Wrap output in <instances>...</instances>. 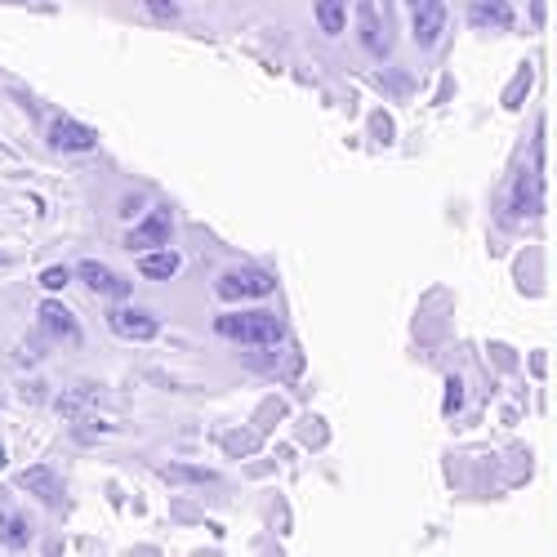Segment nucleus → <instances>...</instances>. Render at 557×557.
Instances as JSON below:
<instances>
[{
	"instance_id": "dca6fc26",
	"label": "nucleus",
	"mask_w": 557,
	"mask_h": 557,
	"mask_svg": "<svg viewBox=\"0 0 557 557\" xmlns=\"http://www.w3.org/2000/svg\"><path fill=\"white\" fill-rule=\"evenodd\" d=\"M0 544L27 548V544H32V527H27L18 513H0Z\"/></svg>"
},
{
	"instance_id": "412c9836",
	"label": "nucleus",
	"mask_w": 557,
	"mask_h": 557,
	"mask_svg": "<svg viewBox=\"0 0 557 557\" xmlns=\"http://www.w3.org/2000/svg\"><path fill=\"white\" fill-rule=\"evenodd\" d=\"M138 210H144V201H138V197H125L121 201V214H138Z\"/></svg>"
},
{
	"instance_id": "9b49d317",
	"label": "nucleus",
	"mask_w": 557,
	"mask_h": 557,
	"mask_svg": "<svg viewBox=\"0 0 557 557\" xmlns=\"http://www.w3.org/2000/svg\"><path fill=\"white\" fill-rule=\"evenodd\" d=\"M410 10H414V40H420L424 50H433L446 32V0H420V5H410Z\"/></svg>"
},
{
	"instance_id": "20e7f679",
	"label": "nucleus",
	"mask_w": 557,
	"mask_h": 557,
	"mask_svg": "<svg viewBox=\"0 0 557 557\" xmlns=\"http://www.w3.org/2000/svg\"><path fill=\"white\" fill-rule=\"evenodd\" d=\"M214 290H219V299H227V304L268 299V295L276 290V276H272L268 268H232V272H223L219 282H214Z\"/></svg>"
},
{
	"instance_id": "a211bd4d",
	"label": "nucleus",
	"mask_w": 557,
	"mask_h": 557,
	"mask_svg": "<svg viewBox=\"0 0 557 557\" xmlns=\"http://www.w3.org/2000/svg\"><path fill=\"white\" fill-rule=\"evenodd\" d=\"M527 85H531V67H522V72H518V81L504 89V108H508V112H513V108H522V95H527Z\"/></svg>"
},
{
	"instance_id": "39448f33",
	"label": "nucleus",
	"mask_w": 557,
	"mask_h": 557,
	"mask_svg": "<svg viewBox=\"0 0 557 557\" xmlns=\"http://www.w3.org/2000/svg\"><path fill=\"white\" fill-rule=\"evenodd\" d=\"M108 326H112V335H121V339H129V344H148L161 326H157V317L148 312V308H112L108 312Z\"/></svg>"
},
{
	"instance_id": "1a4fd4ad",
	"label": "nucleus",
	"mask_w": 557,
	"mask_h": 557,
	"mask_svg": "<svg viewBox=\"0 0 557 557\" xmlns=\"http://www.w3.org/2000/svg\"><path fill=\"white\" fill-rule=\"evenodd\" d=\"M23 491H32L45 508H63L67 504V486H63V478L54 473V469H45V463H36V469H23Z\"/></svg>"
},
{
	"instance_id": "f8f14e48",
	"label": "nucleus",
	"mask_w": 557,
	"mask_h": 557,
	"mask_svg": "<svg viewBox=\"0 0 557 557\" xmlns=\"http://www.w3.org/2000/svg\"><path fill=\"white\" fill-rule=\"evenodd\" d=\"M469 23L473 27H486V32H508V27L518 23V14H513L508 0H473V5H469Z\"/></svg>"
},
{
	"instance_id": "6ab92c4d",
	"label": "nucleus",
	"mask_w": 557,
	"mask_h": 557,
	"mask_svg": "<svg viewBox=\"0 0 557 557\" xmlns=\"http://www.w3.org/2000/svg\"><path fill=\"white\" fill-rule=\"evenodd\" d=\"M72 276H76L72 268H63V263H54V268H45V272H40V286H45V290H63V286L72 282Z\"/></svg>"
},
{
	"instance_id": "4468645a",
	"label": "nucleus",
	"mask_w": 557,
	"mask_h": 557,
	"mask_svg": "<svg viewBox=\"0 0 557 557\" xmlns=\"http://www.w3.org/2000/svg\"><path fill=\"white\" fill-rule=\"evenodd\" d=\"M312 10H317V27L321 32L344 36V27H348V0H312Z\"/></svg>"
},
{
	"instance_id": "ddd939ff",
	"label": "nucleus",
	"mask_w": 557,
	"mask_h": 557,
	"mask_svg": "<svg viewBox=\"0 0 557 557\" xmlns=\"http://www.w3.org/2000/svg\"><path fill=\"white\" fill-rule=\"evenodd\" d=\"M178 268H183V259L174 250H148V255H138V276H148V282H170Z\"/></svg>"
},
{
	"instance_id": "f03ea898",
	"label": "nucleus",
	"mask_w": 557,
	"mask_h": 557,
	"mask_svg": "<svg viewBox=\"0 0 557 557\" xmlns=\"http://www.w3.org/2000/svg\"><path fill=\"white\" fill-rule=\"evenodd\" d=\"M513 214L518 219H540L544 214V152H540V144L518 165V178H513Z\"/></svg>"
},
{
	"instance_id": "2eb2a0df",
	"label": "nucleus",
	"mask_w": 557,
	"mask_h": 557,
	"mask_svg": "<svg viewBox=\"0 0 557 557\" xmlns=\"http://www.w3.org/2000/svg\"><path fill=\"white\" fill-rule=\"evenodd\" d=\"M95 401H99V388L95 384H76L72 393L59 397V414H63V420H85V410L95 406Z\"/></svg>"
},
{
	"instance_id": "4be33fe9",
	"label": "nucleus",
	"mask_w": 557,
	"mask_h": 557,
	"mask_svg": "<svg viewBox=\"0 0 557 557\" xmlns=\"http://www.w3.org/2000/svg\"><path fill=\"white\" fill-rule=\"evenodd\" d=\"M0 469H5V450H0Z\"/></svg>"
},
{
	"instance_id": "9d476101",
	"label": "nucleus",
	"mask_w": 557,
	"mask_h": 557,
	"mask_svg": "<svg viewBox=\"0 0 557 557\" xmlns=\"http://www.w3.org/2000/svg\"><path fill=\"white\" fill-rule=\"evenodd\" d=\"M76 276L81 282L95 290V295H108V299H125L129 295V276H116L108 263H99V259H85L81 268H76Z\"/></svg>"
},
{
	"instance_id": "aec40b11",
	"label": "nucleus",
	"mask_w": 557,
	"mask_h": 557,
	"mask_svg": "<svg viewBox=\"0 0 557 557\" xmlns=\"http://www.w3.org/2000/svg\"><path fill=\"white\" fill-rule=\"evenodd\" d=\"M144 5L152 10V18H174L178 14V0H144Z\"/></svg>"
},
{
	"instance_id": "6e6552de",
	"label": "nucleus",
	"mask_w": 557,
	"mask_h": 557,
	"mask_svg": "<svg viewBox=\"0 0 557 557\" xmlns=\"http://www.w3.org/2000/svg\"><path fill=\"white\" fill-rule=\"evenodd\" d=\"M40 331L50 335V339H59V344H67V348H81V321L59 304V299H45L40 304Z\"/></svg>"
},
{
	"instance_id": "f3484780",
	"label": "nucleus",
	"mask_w": 557,
	"mask_h": 557,
	"mask_svg": "<svg viewBox=\"0 0 557 557\" xmlns=\"http://www.w3.org/2000/svg\"><path fill=\"white\" fill-rule=\"evenodd\" d=\"M165 478H170V482H188V486H214V482H219L214 469H188V463H170Z\"/></svg>"
},
{
	"instance_id": "0eeeda50",
	"label": "nucleus",
	"mask_w": 557,
	"mask_h": 557,
	"mask_svg": "<svg viewBox=\"0 0 557 557\" xmlns=\"http://www.w3.org/2000/svg\"><path fill=\"white\" fill-rule=\"evenodd\" d=\"M170 214L165 210H157V214H148L144 223H138V227H129L125 232V250L129 255H148V250H161L165 242H170Z\"/></svg>"
},
{
	"instance_id": "7ed1b4c3",
	"label": "nucleus",
	"mask_w": 557,
	"mask_h": 557,
	"mask_svg": "<svg viewBox=\"0 0 557 557\" xmlns=\"http://www.w3.org/2000/svg\"><path fill=\"white\" fill-rule=\"evenodd\" d=\"M357 36L375 59L393 54V10H384V0H357Z\"/></svg>"
},
{
	"instance_id": "423d86ee",
	"label": "nucleus",
	"mask_w": 557,
	"mask_h": 557,
	"mask_svg": "<svg viewBox=\"0 0 557 557\" xmlns=\"http://www.w3.org/2000/svg\"><path fill=\"white\" fill-rule=\"evenodd\" d=\"M50 144L59 152H95L99 148V129L85 125V121H72V116H59L50 125Z\"/></svg>"
},
{
	"instance_id": "5701e85b",
	"label": "nucleus",
	"mask_w": 557,
	"mask_h": 557,
	"mask_svg": "<svg viewBox=\"0 0 557 557\" xmlns=\"http://www.w3.org/2000/svg\"><path fill=\"white\" fill-rule=\"evenodd\" d=\"M410 5H420V0H410Z\"/></svg>"
},
{
	"instance_id": "f257e3e1",
	"label": "nucleus",
	"mask_w": 557,
	"mask_h": 557,
	"mask_svg": "<svg viewBox=\"0 0 557 557\" xmlns=\"http://www.w3.org/2000/svg\"><path fill=\"white\" fill-rule=\"evenodd\" d=\"M214 331L232 344H242V348H276L286 339V326H282V317L276 312H263V308H250V312H223L214 321Z\"/></svg>"
}]
</instances>
